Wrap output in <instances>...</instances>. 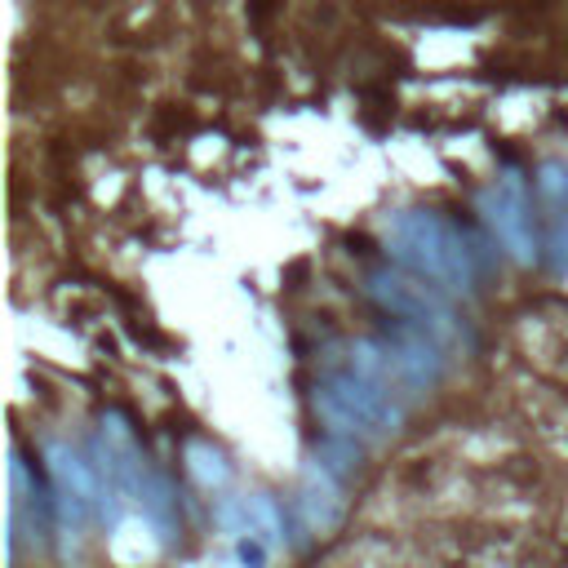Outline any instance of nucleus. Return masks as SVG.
Masks as SVG:
<instances>
[{"mask_svg": "<svg viewBox=\"0 0 568 568\" xmlns=\"http://www.w3.org/2000/svg\"><path fill=\"white\" fill-rule=\"evenodd\" d=\"M382 245L400 267L426 276L431 285H439L448 293L476 289V249L467 245L458 226L444 222L439 213H426V209L391 213L382 222Z\"/></svg>", "mask_w": 568, "mask_h": 568, "instance_id": "f257e3e1", "label": "nucleus"}, {"mask_svg": "<svg viewBox=\"0 0 568 568\" xmlns=\"http://www.w3.org/2000/svg\"><path fill=\"white\" fill-rule=\"evenodd\" d=\"M365 289H369V298H374L387 315L431 328L444 347L463 337L458 311L448 307V289L431 285L426 276H417V271H409V267H378V271H369V285H365Z\"/></svg>", "mask_w": 568, "mask_h": 568, "instance_id": "f03ea898", "label": "nucleus"}, {"mask_svg": "<svg viewBox=\"0 0 568 568\" xmlns=\"http://www.w3.org/2000/svg\"><path fill=\"white\" fill-rule=\"evenodd\" d=\"M480 209H485V222L493 226V236L502 241V249L520 263V267H533L542 245H537V226H533V200H528V187L515 169H506L485 196H480Z\"/></svg>", "mask_w": 568, "mask_h": 568, "instance_id": "7ed1b4c3", "label": "nucleus"}, {"mask_svg": "<svg viewBox=\"0 0 568 568\" xmlns=\"http://www.w3.org/2000/svg\"><path fill=\"white\" fill-rule=\"evenodd\" d=\"M298 515L302 524L315 533V537H328L347 515V489L337 480V471L320 458H307L302 463V476H298Z\"/></svg>", "mask_w": 568, "mask_h": 568, "instance_id": "20e7f679", "label": "nucleus"}, {"mask_svg": "<svg viewBox=\"0 0 568 568\" xmlns=\"http://www.w3.org/2000/svg\"><path fill=\"white\" fill-rule=\"evenodd\" d=\"M324 382H328L337 396H343V400L360 413V422L369 426V435H374V439L396 435V431L404 426V409L391 400V391L374 387V382H369V378H360L356 369H333Z\"/></svg>", "mask_w": 568, "mask_h": 568, "instance_id": "39448f33", "label": "nucleus"}, {"mask_svg": "<svg viewBox=\"0 0 568 568\" xmlns=\"http://www.w3.org/2000/svg\"><path fill=\"white\" fill-rule=\"evenodd\" d=\"M89 458H93V453H89ZM89 458H85L80 448L63 444V439H49V444H45V463H49L54 489L76 493L80 502H89V506L102 515V506H107V480H102L98 463H89Z\"/></svg>", "mask_w": 568, "mask_h": 568, "instance_id": "423d86ee", "label": "nucleus"}, {"mask_svg": "<svg viewBox=\"0 0 568 568\" xmlns=\"http://www.w3.org/2000/svg\"><path fill=\"white\" fill-rule=\"evenodd\" d=\"M347 369H356L360 378H369L374 387H382L391 396H409V387L400 378V365H396V356L382 337H356V343H347Z\"/></svg>", "mask_w": 568, "mask_h": 568, "instance_id": "0eeeda50", "label": "nucleus"}, {"mask_svg": "<svg viewBox=\"0 0 568 568\" xmlns=\"http://www.w3.org/2000/svg\"><path fill=\"white\" fill-rule=\"evenodd\" d=\"M187 471H191V480H196L200 489H209V493H222L226 485H232V467H226V458H222L213 444H191V448H187Z\"/></svg>", "mask_w": 568, "mask_h": 568, "instance_id": "6e6552de", "label": "nucleus"}, {"mask_svg": "<svg viewBox=\"0 0 568 568\" xmlns=\"http://www.w3.org/2000/svg\"><path fill=\"white\" fill-rule=\"evenodd\" d=\"M245 498H249V524H254V533H258L271 550H280V546L289 542L285 511L276 506V498H271V493H245Z\"/></svg>", "mask_w": 568, "mask_h": 568, "instance_id": "1a4fd4ad", "label": "nucleus"}, {"mask_svg": "<svg viewBox=\"0 0 568 568\" xmlns=\"http://www.w3.org/2000/svg\"><path fill=\"white\" fill-rule=\"evenodd\" d=\"M564 280H568V276H564Z\"/></svg>", "mask_w": 568, "mask_h": 568, "instance_id": "9d476101", "label": "nucleus"}]
</instances>
